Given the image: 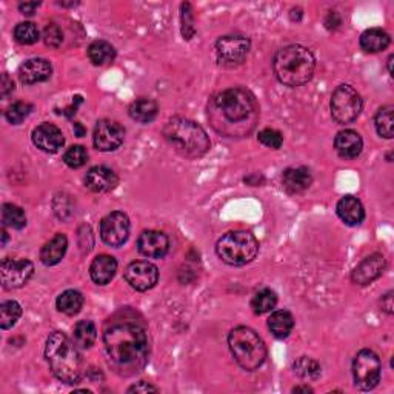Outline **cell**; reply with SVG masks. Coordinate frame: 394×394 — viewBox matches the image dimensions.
Returning a JSON list of instances; mask_svg holds the SVG:
<instances>
[{
    "label": "cell",
    "mask_w": 394,
    "mask_h": 394,
    "mask_svg": "<svg viewBox=\"0 0 394 394\" xmlns=\"http://www.w3.org/2000/svg\"><path fill=\"white\" fill-rule=\"evenodd\" d=\"M108 365L123 377L139 374L149 359V337L142 322L133 316L113 319L104 331Z\"/></svg>",
    "instance_id": "obj_1"
},
{
    "label": "cell",
    "mask_w": 394,
    "mask_h": 394,
    "mask_svg": "<svg viewBox=\"0 0 394 394\" xmlns=\"http://www.w3.org/2000/svg\"><path fill=\"white\" fill-rule=\"evenodd\" d=\"M208 121L211 127L225 137L247 136L259 121L256 97L243 88L220 91L210 100Z\"/></svg>",
    "instance_id": "obj_2"
},
{
    "label": "cell",
    "mask_w": 394,
    "mask_h": 394,
    "mask_svg": "<svg viewBox=\"0 0 394 394\" xmlns=\"http://www.w3.org/2000/svg\"><path fill=\"white\" fill-rule=\"evenodd\" d=\"M45 358L53 374L64 383H79L85 376V364L79 345L62 333L54 331L45 346Z\"/></svg>",
    "instance_id": "obj_3"
},
{
    "label": "cell",
    "mask_w": 394,
    "mask_h": 394,
    "mask_svg": "<svg viewBox=\"0 0 394 394\" xmlns=\"http://www.w3.org/2000/svg\"><path fill=\"white\" fill-rule=\"evenodd\" d=\"M278 81L287 86H301L310 82L316 69L313 53L302 45H288L280 48L273 62Z\"/></svg>",
    "instance_id": "obj_4"
},
{
    "label": "cell",
    "mask_w": 394,
    "mask_h": 394,
    "mask_svg": "<svg viewBox=\"0 0 394 394\" xmlns=\"http://www.w3.org/2000/svg\"><path fill=\"white\" fill-rule=\"evenodd\" d=\"M163 136L179 154L190 159L201 157L210 149L207 131L185 117H172L165 123Z\"/></svg>",
    "instance_id": "obj_5"
},
{
    "label": "cell",
    "mask_w": 394,
    "mask_h": 394,
    "mask_svg": "<svg viewBox=\"0 0 394 394\" xmlns=\"http://www.w3.org/2000/svg\"><path fill=\"white\" fill-rule=\"evenodd\" d=\"M228 345H230L234 360L247 372H254L264 365L266 359V346L262 337L254 330L248 327L231 330L228 334Z\"/></svg>",
    "instance_id": "obj_6"
},
{
    "label": "cell",
    "mask_w": 394,
    "mask_h": 394,
    "mask_svg": "<svg viewBox=\"0 0 394 394\" xmlns=\"http://www.w3.org/2000/svg\"><path fill=\"white\" fill-rule=\"evenodd\" d=\"M216 253L220 261L228 265H247L256 259L259 242L248 231H230L217 240Z\"/></svg>",
    "instance_id": "obj_7"
},
{
    "label": "cell",
    "mask_w": 394,
    "mask_h": 394,
    "mask_svg": "<svg viewBox=\"0 0 394 394\" xmlns=\"http://www.w3.org/2000/svg\"><path fill=\"white\" fill-rule=\"evenodd\" d=\"M331 116L339 125H348L362 111V97L351 85H339L331 96Z\"/></svg>",
    "instance_id": "obj_8"
},
{
    "label": "cell",
    "mask_w": 394,
    "mask_h": 394,
    "mask_svg": "<svg viewBox=\"0 0 394 394\" xmlns=\"http://www.w3.org/2000/svg\"><path fill=\"white\" fill-rule=\"evenodd\" d=\"M382 364L377 354L372 350H362L353 362L354 383L362 391H369L381 382Z\"/></svg>",
    "instance_id": "obj_9"
},
{
    "label": "cell",
    "mask_w": 394,
    "mask_h": 394,
    "mask_svg": "<svg viewBox=\"0 0 394 394\" xmlns=\"http://www.w3.org/2000/svg\"><path fill=\"white\" fill-rule=\"evenodd\" d=\"M250 41L247 37L231 34L220 37L216 42V56L220 65L238 67L243 64L250 53Z\"/></svg>",
    "instance_id": "obj_10"
},
{
    "label": "cell",
    "mask_w": 394,
    "mask_h": 394,
    "mask_svg": "<svg viewBox=\"0 0 394 394\" xmlns=\"http://www.w3.org/2000/svg\"><path fill=\"white\" fill-rule=\"evenodd\" d=\"M100 238L109 247H122L130 238V219L122 211L109 212L100 222Z\"/></svg>",
    "instance_id": "obj_11"
},
{
    "label": "cell",
    "mask_w": 394,
    "mask_h": 394,
    "mask_svg": "<svg viewBox=\"0 0 394 394\" xmlns=\"http://www.w3.org/2000/svg\"><path fill=\"white\" fill-rule=\"evenodd\" d=\"M34 273V265L27 259H4L0 265L2 285L5 290H15L28 283Z\"/></svg>",
    "instance_id": "obj_12"
},
{
    "label": "cell",
    "mask_w": 394,
    "mask_h": 394,
    "mask_svg": "<svg viewBox=\"0 0 394 394\" xmlns=\"http://www.w3.org/2000/svg\"><path fill=\"white\" fill-rule=\"evenodd\" d=\"M125 280L136 291H148L154 288L159 280V270L156 265L147 261L131 262L125 270Z\"/></svg>",
    "instance_id": "obj_13"
},
{
    "label": "cell",
    "mask_w": 394,
    "mask_h": 394,
    "mask_svg": "<svg viewBox=\"0 0 394 394\" xmlns=\"http://www.w3.org/2000/svg\"><path fill=\"white\" fill-rule=\"evenodd\" d=\"M125 139V130L121 123L114 121H100L97 122L96 128H94V147L99 151H114L123 144Z\"/></svg>",
    "instance_id": "obj_14"
},
{
    "label": "cell",
    "mask_w": 394,
    "mask_h": 394,
    "mask_svg": "<svg viewBox=\"0 0 394 394\" xmlns=\"http://www.w3.org/2000/svg\"><path fill=\"white\" fill-rule=\"evenodd\" d=\"M385 257L379 253H374L372 256L365 257L351 273V280L356 285L365 287L368 283L374 282L377 278H381L385 270Z\"/></svg>",
    "instance_id": "obj_15"
},
{
    "label": "cell",
    "mask_w": 394,
    "mask_h": 394,
    "mask_svg": "<svg viewBox=\"0 0 394 394\" xmlns=\"http://www.w3.org/2000/svg\"><path fill=\"white\" fill-rule=\"evenodd\" d=\"M137 250L140 254L149 259H161L168 253L170 240L167 234L156 230L144 231L137 239Z\"/></svg>",
    "instance_id": "obj_16"
},
{
    "label": "cell",
    "mask_w": 394,
    "mask_h": 394,
    "mask_svg": "<svg viewBox=\"0 0 394 394\" xmlns=\"http://www.w3.org/2000/svg\"><path fill=\"white\" fill-rule=\"evenodd\" d=\"M33 144L45 153H57L64 147L65 137L53 123H42L33 131Z\"/></svg>",
    "instance_id": "obj_17"
},
{
    "label": "cell",
    "mask_w": 394,
    "mask_h": 394,
    "mask_svg": "<svg viewBox=\"0 0 394 394\" xmlns=\"http://www.w3.org/2000/svg\"><path fill=\"white\" fill-rule=\"evenodd\" d=\"M53 74V67L46 59H29L19 68V79L22 83L34 85L48 81Z\"/></svg>",
    "instance_id": "obj_18"
},
{
    "label": "cell",
    "mask_w": 394,
    "mask_h": 394,
    "mask_svg": "<svg viewBox=\"0 0 394 394\" xmlns=\"http://www.w3.org/2000/svg\"><path fill=\"white\" fill-rule=\"evenodd\" d=\"M119 184L116 172L107 167H94L85 176V185L94 193L113 191Z\"/></svg>",
    "instance_id": "obj_19"
},
{
    "label": "cell",
    "mask_w": 394,
    "mask_h": 394,
    "mask_svg": "<svg viewBox=\"0 0 394 394\" xmlns=\"http://www.w3.org/2000/svg\"><path fill=\"white\" fill-rule=\"evenodd\" d=\"M334 147L337 154L344 159H356L364 149V140L360 134L354 130H344L337 133L334 139Z\"/></svg>",
    "instance_id": "obj_20"
},
{
    "label": "cell",
    "mask_w": 394,
    "mask_h": 394,
    "mask_svg": "<svg viewBox=\"0 0 394 394\" xmlns=\"http://www.w3.org/2000/svg\"><path fill=\"white\" fill-rule=\"evenodd\" d=\"M336 211L342 222L350 226L360 225L365 219V210H364V207H362L360 201L354 196L342 197V199L337 202Z\"/></svg>",
    "instance_id": "obj_21"
},
{
    "label": "cell",
    "mask_w": 394,
    "mask_h": 394,
    "mask_svg": "<svg viewBox=\"0 0 394 394\" xmlns=\"http://www.w3.org/2000/svg\"><path fill=\"white\" fill-rule=\"evenodd\" d=\"M313 182V176L308 168L299 167V168H288L283 171L282 175V184L283 188L290 194H299L308 190Z\"/></svg>",
    "instance_id": "obj_22"
},
{
    "label": "cell",
    "mask_w": 394,
    "mask_h": 394,
    "mask_svg": "<svg viewBox=\"0 0 394 394\" xmlns=\"http://www.w3.org/2000/svg\"><path fill=\"white\" fill-rule=\"evenodd\" d=\"M117 271V261L113 256L100 254L94 259L90 266V276L97 285H107L114 279Z\"/></svg>",
    "instance_id": "obj_23"
},
{
    "label": "cell",
    "mask_w": 394,
    "mask_h": 394,
    "mask_svg": "<svg viewBox=\"0 0 394 394\" xmlns=\"http://www.w3.org/2000/svg\"><path fill=\"white\" fill-rule=\"evenodd\" d=\"M68 248V239L65 234H56L54 238L46 242L41 251V261L46 266L57 265L64 259Z\"/></svg>",
    "instance_id": "obj_24"
},
{
    "label": "cell",
    "mask_w": 394,
    "mask_h": 394,
    "mask_svg": "<svg viewBox=\"0 0 394 394\" xmlns=\"http://www.w3.org/2000/svg\"><path fill=\"white\" fill-rule=\"evenodd\" d=\"M390 42V34L382 28H369L360 36V48L372 54L387 50Z\"/></svg>",
    "instance_id": "obj_25"
},
{
    "label": "cell",
    "mask_w": 394,
    "mask_h": 394,
    "mask_svg": "<svg viewBox=\"0 0 394 394\" xmlns=\"http://www.w3.org/2000/svg\"><path fill=\"white\" fill-rule=\"evenodd\" d=\"M157 111H159V107H157L156 100L148 97H140L137 100H134L130 105L128 114L133 121H136L139 123H149L156 119Z\"/></svg>",
    "instance_id": "obj_26"
},
{
    "label": "cell",
    "mask_w": 394,
    "mask_h": 394,
    "mask_svg": "<svg viewBox=\"0 0 394 394\" xmlns=\"http://www.w3.org/2000/svg\"><path fill=\"white\" fill-rule=\"evenodd\" d=\"M268 328H270L274 337L287 339L294 328L293 314L287 310L274 311L270 316V319H268Z\"/></svg>",
    "instance_id": "obj_27"
},
{
    "label": "cell",
    "mask_w": 394,
    "mask_h": 394,
    "mask_svg": "<svg viewBox=\"0 0 394 394\" xmlns=\"http://www.w3.org/2000/svg\"><path fill=\"white\" fill-rule=\"evenodd\" d=\"M56 306L60 313L67 314V316H74L82 310L83 296L77 290H67L57 297Z\"/></svg>",
    "instance_id": "obj_28"
},
{
    "label": "cell",
    "mask_w": 394,
    "mask_h": 394,
    "mask_svg": "<svg viewBox=\"0 0 394 394\" xmlns=\"http://www.w3.org/2000/svg\"><path fill=\"white\" fill-rule=\"evenodd\" d=\"M88 57L93 62V65L104 67L111 64V62L116 59V50L111 43H108L105 41H96L90 45Z\"/></svg>",
    "instance_id": "obj_29"
},
{
    "label": "cell",
    "mask_w": 394,
    "mask_h": 394,
    "mask_svg": "<svg viewBox=\"0 0 394 394\" xmlns=\"http://www.w3.org/2000/svg\"><path fill=\"white\" fill-rule=\"evenodd\" d=\"M74 342L81 348H91L97 339V328L91 320H81L74 325Z\"/></svg>",
    "instance_id": "obj_30"
},
{
    "label": "cell",
    "mask_w": 394,
    "mask_h": 394,
    "mask_svg": "<svg viewBox=\"0 0 394 394\" xmlns=\"http://www.w3.org/2000/svg\"><path fill=\"white\" fill-rule=\"evenodd\" d=\"M293 369L299 377H302V379H305V381H316L322 374V367L319 362L308 356L299 358L294 362Z\"/></svg>",
    "instance_id": "obj_31"
},
{
    "label": "cell",
    "mask_w": 394,
    "mask_h": 394,
    "mask_svg": "<svg viewBox=\"0 0 394 394\" xmlns=\"http://www.w3.org/2000/svg\"><path fill=\"white\" fill-rule=\"evenodd\" d=\"M276 305H278V294L270 288L257 291L253 297V301H251V308H253L254 314H259V316L273 311L276 308Z\"/></svg>",
    "instance_id": "obj_32"
},
{
    "label": "cell",
    "mask_w": 394,
    "mask_h": 394,
    "mask_svg": "<svg viewBox=\"0 0 394 394\" xmlns=\"http://www.w3.org/2000/svg\"><path fill=\"white\" fill-rule=\"evenodd\" d=\"M2 222L4 226L14 228V230H22L27 225V215L18 205L5 203L2 208Z\"/></svg>",
    "instance_id": "obj_33"
},
{
    "label": "cell",
    "mask_w": 394,
    "mask_h": 394,
    "mask_svg": "<svg viewBox=\"0 0 394 394\" xmlns=\"http://www.w3.org/2000/svg\"><path fill=\"white\" fill-rule=\"evenodd\" d=\"M393 111H394V107L393 105H387V107H382L379 111L376 114V130L377 134H379L381 137L385 139H391L393 134H394V125H393Z\"/></svg>",
    "instance_id": "obj_34"
},
{
    "label": "cell",
    "mask_w": 394,
    "mask_h": 394,
    "mask_svg": "<svg viewBox=\"0 0 394 394\" xmlns=\"http://www.w3.org/2000/svg\"><path fill=\"white\" fill-rule=\"evenodd\" d=\"M22 316V306L15 301H6L0 305V328L8 330L18 324Z\"/></svg>",
    "instance_id": "obj_35"
},
{
    "label": "cell",
    "mask_w": 394,
    "mask_h": 394,
    "mask_svg": "<svg viewBox=\"0 0 394 394\" xmlns=\"http://www.w3.org/2000/svg\"><path fill=\"white\" fill-rule=\"evenodd\" d=\"M14 39L20 45H33L41 39V33L33 22H22L14 28Z\"/></svg>",
    "instance_id": "obj_36"
},
{
    "label": "cell",
    "mask_w": 394,
    "mask_h": 394,
    "mask_svg": "<svg viewBox=\"0 0 394 394\" xmlns=\"http://www.w3.org/2000/svg\"><path fill=\"white\" fill-rule=\"evenodd\" d=\"M31 111H33V105L27 104V102H14L5 111V117L10 123L20 125L31 114Z\"/></svg>",
    "instance_id": "obj_37"
},
{
    "label": "cell",
    "mask_w": 394,
    "mask_h": 394,
    "mask_svg": "<svg viewBox=\"0 0 394 394\" xmlns=\"http://www.w3.org/2000/svg\"><path fill=\"white\" fill-rule=\"evenodd\" d=\"M64 162L69 168H81L88 162V151H86V148L82 145L71 147L64 154Z\"/></svg>",
    "instance_id": "obj_38"
},
{
    "label": "cell",
    "mask_w": 394,
    "mask_h": 394,
    "mask_svg": "<svg viewBox=\"0 0 394 394\" xmlns=\"http://www.w3.org/2000/svg\"><path fill=\"white\" fill-rule=\"evenodd\" d=\"M180 20H182V36H184V39H186V41H190L196 33L193 8L190 4H182V14H180Z\"/></svg>",
    "instance_id": "obj_39"
},
{
    "label": "cell",
    "mask_w": 394,
    "mask_h": 394,
    "mask_svg": "<svg viewBox=\"0 0 394 394\" xmlns=\"http://www.w3.org/2000/svg\"><path fill=\"white\" fill-rule=\"evenodd\" d=\"M257 139L262 145H265L268 148H273V149H279L283 144L282 133H279L278 130H273V128L262 130L261 133H259Z\"/></svg>",
    "instance_id": "obj_40"
},
{
    "label": "cell",
    "mask_w": 394,
    "mask_h": 394,
    "mask_svg": "<svg viewBox=\"0 0 394 394\" xmlns=\"http://www.w3.org/2000/svg\"><path fill=\"white\" fill-rule=\"evenodd\" d=\"M43 41L48 46H53V48H57V46L64 41V36H62V31L57 25L54 23H50L46 25L45 31H43Z\"/></svg>",
    "instance_id": "obj_41"
},
{
    "label": "cell",
    "mask_w": 394,
    "mask_h": 394,
    "mask_svg": "<svg viewBox=\"0 0 394 394\" xmlns=\"http://www.w3.org/2000/svg\"><path fill=\"white\" fill-rule=\"evenodd\" d=\"M14 91V82L13 79H10L6 73L2 76V83H0V94H2V97L6 99L10 94Z\"/></svg>",
    "instance_id": "obj_42"
},
{
    "label": "cell",
    "mask_w": 394,
    "mask_h": 394,
    "mask_svg": "<svg viewBox=\"0 0 394 394\" xmlns=\"http://www.w3.org/2000/svg\"><path fill=\"white\" fill-rule=\"evenodd\" d=\"M159 390H157L154 385L151 383H148V382H139L136 385H133V387L128 388V393H157Z\"/></svg>",
    "instance_id": "obj_43"
},
{
    "label": "cell",
    "mask_w": 394,
    "mask_h": 394,
    "mask_svg": "<svg viewBox=\"0 0 394 394\" xmlns=\"http://www.w3.org/2000/svg\"><path fill=\"white\" fill-rule=\"evenodd\" d=\"M41 5L39 2H25V4H20L19 5V10L22 11V14H27V15H33L36 8Z\"/></svg>",
    "instance_id": "obj_44"
},
{
    "label": "cell",
    "mask_w": 394,
    "mask_h": 394,
    "mask_svg": "<svg viewBox=\"0 0 394 394\" xmlns=\"http://www.w3.org/2000/svg\"><path fill=\"white\" fill-rule=\"evenodd\" d=\"M382 308L387 311L388 314L393 313L394 306H393V293H391V291L383 296V299H382Z\"/></svg>",
    "instance_id": "obj_45"
},
{
    "label": "cell",
    "mask_w": 394,
    "mask_h": 394,
    "mask_svg": "<svg viewBox=\"0 0 394 394\" xmlns=\"http://www.w3.org/2000/svg\"><path fill=\"white\" fill-rule=\"evenodd\" d=\"M331 23H336V28L341 25V19H339V15L336 14V13H331L328 18H327V20H325V25H327V28L330 29V27H331Z\"/></svg>",
    "instance_id": "obj_46"
},
{
    "label": "cell",
    "mask_w": 394,
    "mask_h": 394,
    "mask_svg": "<svg viewBox=\"0 0 394 394\" xmlns=\"http://www.w3.org/2000/svg\"><path fill=\"white\" fill-rule=\"evenodd\" d=\"M74 133H76V136H79V137H82V136H85V133H86V130L82 127L81 123H74Z\"/></svg>",
    "instance_id": "obj_47"
},
{
    "label": "cell",
    "mask_w": 394,
    "mask_h": 394,
    "mask_svg": "<svg viewBox=\"0 0 394 394\" xmlns=\"http://www.w3.org/2000/svg\"><path fill=\"white\" fill-rule=\"evenodd\" d=\"M293 393H313V388H310L308 385H301V387H294Z\"/></svg>",
    "instance_id": "obj_48"
},
{
    "label": "cell",
    "mask_w": 394,
    "mask_h": 394,
    "mask_svg": "<svg viewBox=\"0 0 394 394\" xmlns=\"http://www.w3.org/2000/svg\"><path fill=\"white\" fill-rule=\"evenodd\" d=\"M391 64H393V56L388 57V71L390 73H393V69H391Z\"/></svg>",
    "instance_id": "obj_49"
},
{
    "label": "cell",
    "mask_w": 394,
    "mask_h": 394,
    "mask_svg": "<svg viewBox=\"0 0 394 394\" xmlns=\"http://www.w3.org/2000/svg\"><path fill=\"white\" fill-rule=\"evenodd\" d=\"M2 236H4V242H2V245H5V243H6V239H8V236H6V231H5V230L2 231Z\"/></svg>",
    "instance_id": "obj_50"
}]
</instances>
